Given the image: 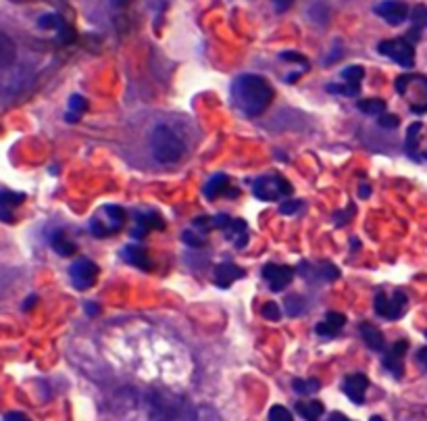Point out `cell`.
Here are the masks:
<instances>
[{
    "instance_id": "obj_12",
    "label": "cell",
    "mask_w": 427,
    "mask_h": 421,
    "mask_svg": "<svg viewBox=\"0 0 427 421\" xmlns=\"http://www.w3.org/2000/svg\"><path fill=\"white\" fill-rule=\"evenodd\" d=\"M369 386V380L365 374H354V376H348L342 384V390L344 394L354 403V405H361L365 401V390Z\"/></svg>"
},
{
    "instance_id": "obj_17",
    "label": "cell",
    "mask_w": 427,
    "mask_h": 421,
    "mask_svg": "<svg viewBox=\"0 0 427 421\" xmlns=\"http://www.w3.org/2000/svg\"><path fill=\"white\" fill-rule=\"evenodd\" d=\"M136 230L132 232L136 238H140V236H144L148 230H163V219L156 215V213H152V211H148V213H138L136 215Z\"/></svg>"
},
{
    "instance_id": "obj_38",
    "label": "cell",
    "mask_w": 427,
    "mask_h": 421,
    "mask_svg": "<svg viewBox=\"0 0 427 421\" xmlns=\"http://www.w3.org/2000/svg\"><path fill=\"white\" fill-rule=\"evenodd\" d=\"M215 228V217H198V219H194V230H198V232H211Z\"/></svg>"
},
{
    "instance_id": "obj_1",
    "label": "cell",
    "mask_w": 427,
    "mask_h": 421,
    "mask_svg": "<svg viewBox=\"0 0 427 421\" xmlns=\"http://www.w3.org/2000/svg\"><path fill=\"white\" fill-rule=\"evenodd\" d=\"M196 409L188 397L169 388H154L148 394V421H196Z\"/></svg>"
},
{
    "instance_id": "obj_50",
    "label": "cell",
    "mask_w": 427,
    "mask_h": 421,
    "mask_svg": "<svg viewBox=\"0 0 427 421\" xmlns=\"http://www.w3.org/2000/svg\"><path fill=\"white\" fill-rule=\"evenodd\" d=\"M369 421H386V420H382V418H377V415H375V418H371Z\"/></svg>"
},
{
    "instance_id": "obj_28",
    "label": "cell",
    "mask_w": 427,
    "mask_h": 421,
    "mask_svg": "<svg viewBox=\"0 0 427 421\" xmlns=\"http://www.w3.org/2000/svg\"><path fill=\"white\" fill-rule=\"evenodd\" d=\"M409 17H411V21H413V27L415 29H424V27H427V6L426 4H417V6H413V10H409Z\"/></svg>"
},
{
    "instance_id": "obj_46",
    "label": "cell",
    "mask_w": 427,
    "mask_h": 421,
    "mask_svg": "<svg viewBox=\"0 0 427 421\" xmlns=\"http://www.w3.org/2000/svg\"><path fill=\"white\" fill-rule=\"evenodd\" d=\"M327 421H350L346 415H342V413H331L329 418H327Z\"/></svg>"
},
{
    "instance_id": "obj_26",
    "label": "cell",
    "mask_w": 427,
    "mask_h": 421,
    "mask_svg": "<svg viewBox=\"0 0 427 421\" xmlns=\"http://www.w3.org/2000/svg\"><path fill=\"white\" fill-rule=\"evenodd\" d=\"M284 309L287 311L290 317H298V315H302L306 311V300L302 296H287Z\"/></svg>"
},
{
    "instance_id": "obj_40",
    "label": "cell",
    "mask_w": 427,
    "mask_h": 421,
    "mask_svg": "<svg viewBox=\"0 0 427 421\" xmlns=\"http://www.w3.org/2000/svg\"><path fill=\"white\" fill-rule=\"evenodd\" d=\"M181 240H183L188 246H194V249H200V246H202V238H198L194 232H183V234H181Z\"/></svg>"
},
{
    "instance_id": "obj_11",
    "label": "cell",
    "mask_w": 427,
    "mask_h": 421,
    "mask_svg": "<svg viewBox=\"0 0 427 421\" xmlns=\"http://www.w3.org/2000/svg\"><path fill=\"white\" fill-rule=\"evenodd\" d=\"M409 350V342L407 340H398L392 344V348L386 353L384 357V367L394 376V378H403L405 374V365H403V357Z\"/></svg>"
},
{
    "instance_id": "obj_23",
    "label": "cell",
    "mask_w": 427,
    "mask_h": 421,
    "mask_svg": "<svg viewBox=\"0 0 427 421\" xmlns=\"http://www.w3.org/2000/svg\"><path fill=\"white\" fill-rule=\"evenodd\" d=\"M50 244H52V249L57 251V255H61V257H71V255L75 253V244H73L71 240H67V236H65L63 230L57 232V234H52Z\"/></svg>"
},
{
    "instance_id": "obj_29",
    "label": "cell",
    "mask_w": 427,
    "mask_h": 421,
    "mask_svg": "<svg viewBox=\"0 0 427 421\" xmlns=\"http://www.w3.org/2000/svg\"><path fill=\"white\" fill-rule=\"evenodd\" d=\"M86 111H88V101H86L84 96H80V94H73V96L69 98V113L82 117Z\"/></svg>"
},
{
    "instance_id": "obj_42",
    "label": "cell",
    "mask_w": 427,
    "mask_h": 421,
    "mask_svg": "<svg viewBox=\"0 0 427 421\" xmlns=\"http://www.w3.org/2000/svg\"><path fill=\"white\" fill-rule=\"evenodd\" d=\"M292 2L294 0H274V6H276L278 13H284V10H287L292 6Z\"/></svg>"
},
{
    "instance_id": "obj_31",
    "label": "cell",
    "mask_w": 427,
    "mask_h": 421,
    "mask_svg": "<svg viewBox=\"0 0 427 421\" xmlns=\"http://www.w3.org/2000/svg\"><path fill=\"white\" fill-rule=\"evenodd\" d=\"M294 390L298 394H310V392H317L319 390V382L317 380H294Z\"/></svg>"
},
{
    "instance_id": "obj_4",
    "label": "cell",
    "mask_w": 427,
    "mask_h": 421,
    "mask_svg": "<svg viewBox=\"0 0 427 421\" xmlns=\"http://www.w3.org/2000/svg\"><path fill=\"white\" fill-rule=\"evenodd\" d=\"M377 52L392 59L394 63L403 67H413L415 65V46L409 38H394V40H384L377 46Z\"/></svg>"
},
{
    "instance_id": "obj_41",
    "label": "cell",
    "mask_w": 427,
    "mask_h": 421,
    "mask_svg": "<svg viewBox=\"0 0 427 421\" xmlns=\"http://www.w3.org/2000/svg\"><path fill=\"white\" fill-rule=\"evenodd\" d=\"M298 209H302V202H298V200H287V202H282V205H280V213H282V215H292V213H296Z\"/></svg>"
},
{
    "instance_id": "obj_6",
    "label": "cell",
    "mask_w": 427,
    "mask_h": 421,
    "mask_svg": "<svg viewBox=\"0 0 427 421\" xmlns=\"http://www.w3.org/2000/svg\"><path fill=\"white\" fill-rule=\"evenodd\" d=\"M375 311H377V315H382L386 319H392V321L400 319L407 313V294L394 292L390 298L384 292L375 294Z\"/></svg>"
},
{
    "instance_id": "obj_30",
    "label": "cell",
    "mask_w": 427,
    "mask_h": 421,
    "mask_svg": "<svg viewBox=\"0 0 427 421\" xmlns=\"http://www.w3.org/2000/svg\"><path fill=\"white\" fill-rule=\"evenodd\" d=\"M327 92H336L340 96H357L361 92V86H350V84H329Z\"/></svg>"
},
{
    "instance_id": "obj_18",
    "label": "cell",
    "mask_w": 427,
    "mask_h": 421,
    "mask_svg": "<svg viewBox=\"0 0 427 421\" xmlns=\"http://www.w3.org/2000/svg\"><path fill=\"white\" fill-rule=\"evenodd\" d=\"M25 200V196L21 192H0V219L4 221H13L10 211L21 205Z\"/></svg>"
},
{
    "instance_id": "obj_5",
    "label": "cell",
    "mask_w": 427,
    "mask_h": 421,
    "mask_svg": "<svg viewBox=\"0 0 427 421\" xmlns=\"http://www.w3.org/2000/svg\"><path fill=\"white\" fill-rule=\"evenodd\" d=\"M253 192L257 198L271 202V200H280L282 196L292 194V186L280 175H265L253 184Z\"/></svg>"
},
{
    "instance_id": "obj_24",
    "label": "cell",
    "mask_w": 427,
    "mask_h": 421,
    "mask_svg": "<svg viewBox=\"0 0 427 421\" xmlns=\"http://www.w3.org/2000/svg\"><path fill=\"white\" fill-rule=\"evenodd\" d=\"M421 124H413L411 128H409V132H407V154L411 156V158H415V161H419L421 158V154L417 152V138H419V134H421Z\"/></svg>"
},
{
    "instance_id": "obj_22",
    "label": "cell",
    "mask_w": 427,
    "mask_h": 421,
    "mask_svg": "<svg viewBox=\"0 0 427 421\" xmlns=\"http://www.w3.org/2000/svg\"><path fill=\"white\" fill-rule=\"evenodd\" d=\"M230 188V177L227 175H213L207 184H204V194L207 198H217L219 194H223Z\"/></svg>"
},
{
    "instance_id": "obj_2",
    "label": "cell",
    "mask_w": 427,
    "mask_h": 421,
    "mask_svg": "<svg viewBox=\"0 0 427 421\" xmlns=\"http://www.w3.org/2000/svg\"><path fill=\"white\" fill-rule=\"evenodd\" d=\"M234 98L246 115L257 117L271 105L274 88L269 86V82L265 77L255 75V73H246L234 82Z\"/></svg>"
},
{
    "instance_id": "obj_32",
    "label": "cell",
    "mask_w": 427,
    "mask_h": 421,
    "mask_svg": "<svg viewBox=\"0 0 427 421\" xmlns=\"http://www.w3.org/2000/svg\"><path fill=\"white\" fill-rule=\"evenodd\" d=\"M38 25H40L42 29H59V27L63 25V21H61L59 15H54V13H46V15H42V17L38 19Z\"/></svg>"
},
{
    "instance_id": "obj_37",
    "label": "cell",
    "mask_w": 427,
    "mask_h": 421,
    "mask_svg": "<svg viewBox=\"0 0 427 421\" xmlns=\"http://www.w3.org/2000/svg\"><path fill=\"white\" fill-rule=\"evenodd\" d=\"M282 59H284L285 63H298V65H302L304 69L308 67V61H306V57H304V54H300V52H292V50H285V52H282Z\"/></svg>"
},
{
    "instance_id": "obj_33",
    "label": "cell",
    "mask_w": 427,
    "mask_h": 421,
    "mask_svg": "<svg viewBox=\"0 0 427 421\" xmlns=\"http://www.w3.org/2000/svg\"><path fill=\"white\" fill-rule=\"evenodd\" d=\"M261 311H263V317L269 319V321H280L282 319V309H280L278 302H265Z\"/></svg>"
},
{
    "instance_id": "obj_19",
    "label": "cell",
    "mask_w": 427,
    "mask_h": 421,
    "mask_svg": "<svg viewBox=\"0 0 427 421\" xmlns=\"http://www.w3.org/2000/svg\"><path fill=\"white\" fill-rule=\"evenodd\" d=\"M17 59V46L15 42L4 34L0 31V69H6L15 63Z\"/></svg>"
},
{
    "instance_id": "obj_27",
    "label": "cell",
    "mask_w": 427,
    "mask_h": 421,
    "mask_svg": "<svg viewBox=\"0 0 427 421\" xmlns=\"http://www.w3.org/2000/svg\"><path fill=\"white\" fill-rule=\"evenodd\" d=\"M342 77H344V82L350 84V86H361V82H363V77H365V69L359 67V65L346 67V69L342 71Z\"/></svg>"
},
{
    "instance_id": "obj_3",
    "label": "cell",
    "mask_w": 427,
    "mask_h": 421,
    "mask_svg": "<svg viewBox=\"0 0 427 421\" xmlns=\"http://www.w3.org/2000/svg\"><path fill=\"white\" fill-rule=\"evenodd\" d=\"M150 150L158 163H175L183 156V140L167 126H156L150 136Z\"/></svg>"
},
{
    "instance_id": "obj_34",
    "label": "cell",
    "mask_w": 427,
    "mask_h": 421,
    "mask_svg": "<svg viewBox=\"0 0 427 421\" xmlns=\"http://www.w3.org/2000/svg\"><path fill=\"white\" fill-rule=\"evenodd\" d=\"M398 124H400V119L396 115H390V113H382L377 117V126L384 130H394V128H398Z\"/></svg>"
},
{
    "instance_id": "obj_21",
    "label": "cell",
    "mask_w": 427,
    "mask_h": 421,
    "mask_svg": "<svg viewBox=\"0 0 427 421\" xmlns=\"http://www.w3.org/2000/svg\"><path fill=\"white\" fill-rule=\"evenodd\" d=\"M123 257L128 259V263H132V265H136L140 269H150L148 255H146V251H144L142 246H138V244H128L123 249Z\"/></svg>"
},
{
    "instance_id": "obj_20",
    "label": "cell",
    "mask_w": 427,
    "mask_h": 421,
    "mask_svg": "<svg viewBox=\"0 0 427 421\" xmlns=\"http://www.w3.org/2000/svg\"><path fill=\"white\" fill-rule=\"evenodd\" d=\"M325 407L319 401H300L296 403V413L306 421H317L323 415Z\"/></svg>"
},
{
    "instance_id": "obj_8",
    "label": "cell",
    "mask_w": 427,
    "mask_h": 421,
    "mask_svg": "<svg viewBox=\"0 0 427 421\" xmlns=\"http://www.w3.org/2000/svg\"><path fill=\"white\" fill-rule=\"evenodd\" d=\"M69 276H71V281L77 290H88L94 286L96 281V276H98V267L94 261L90 259H77L71 269H69Z\"/></svg>"
},
{
    "instance_id": "obj_51",
    "label": "cell",
    "mask_w": 427,
    "mask_h": 421,
    "mask_svg": "<svg viewBox=\"0 0 427 421\" xmlns=\"http://www.w3.org/2000/svg\"><path fill=\"white\" fill-rule=\"evenodd\" d=\"M424 156H426V158H427V152H426V154H424Z\"/></svg>"
},
{
    "instance_id": "obj_48",
    "label": "cell",
    "mask_w": 427,
    "mask_h": 421,
    "mask_svg": "<svg viewBox=\"0 0 427 421\" xmlns=\"http://www.w3.org/2000/svg\"><path fill=\"white\" fill-rule=\"evenodd\" d=\"M86 309H88V315H96V313H98V306H96V304H92V302H88V304H86Z\"/></svg>"
},
{
    "instance_id": "obj_49",
    "label": "cell",
    "mask_w": 427,
    "mask_h": 421,
    "mask_svg": "<svg viewBox=\"0 0 427 421\" xmlns=\"http://www.w3.org/2000/svg\"><path fill=\"white\" fill-rule=\"evenodd\" d=\"M33 302H36V296H31V298H27V300H25V304H23V309H29V306H31Z\"/></svg>"
},
{
    "instance_id": "obj_16",
    "label": "cell",
    "mask_w": 427,
    "mask_h": 421,
    "mask_svg": "<svg viewBox=\"0 0 427 421\" xmlns=\"http://www.w3.org/2000/svg\"><path fill=\"white\" fill-rule=\"evenodd\" d=\"M361 336L365 340V344L371 348V350H384L386 348V340H384V334L380 332V327H375L373 323H361Z\"/></svg>"
},
{
    "instance_id": "obj_44",
    "label": "cell",
    "mask_w": 427,
    "mask_h": 421,
    "mask_svg": "<svg viewBox=\"0 0 427 421\" xmlns=\"http://www.w3.org/2000/svg\"><path fill=\"white\" fill-rule=\"evenodd\" d=\"M113 2V6H117V8H126V6H130L134 0H111Z\"/></svg>"
},
{
    "instance_id": "obj_43",
    "label": "cell",
    "mask_w": 427,
    "mask_h": 421,
    "mask_svg": "<svg viewBox=\"0 0 427 421\" xmlns=\"http://www.w3.org/2000/svg\"><path fill=\"white\" fill-rule=\"evenodd\" d=\"M4 421H31L27 415H23V413H8V415H4Z\"/></svg>"
},
{
    "instance_id": "obj_14",
    "label": "cell",
    "mask_w": 427,
    "mask_h": 421,
    "mask_svg": "<svg viewBox=\"0 0 427 421\" xmlns=\"http://www.w3.org/2000/svg\"><path fill=\"white\" fill-rule=\"evenodd\" d=\"M223 230H225V238H227L238 251H242V249L248 244V226H246L244 219H234V221H230Z\"/></svg>"
},
{
    "instance_id": "obj_45",
    "label": "cell",
    "mask_w": 427,
    "mask_h": 421,
    "mask_svg": "<svg viewBox=\"0 0 427 421\" xmlns=\"http://www.w3.org/2000/svg\"><path fill=\"white\" fill-rule=\"evenodd\" d=\"M417 359H419V363H424L427 367V346L426 348H421L419 353H417Z\"/></svg>"
},
{
    "instance_id": "obj_10",
    "label": "cell",
    "mask_w": 427,
    "mask_h": 421,
    "mask_svg": "<svg viewBox=\"0 0 427 421\" xmlns=\"http://www.w3.org/2000/svg\"><path fill=\"white\" fill-rule=\"evenodd\" d=\"M263 278L269 283V288L274 292H280L284 290L285 286H290L294 280V269L287 267V265H276V263H269L263 267Z\"/></svg>"
},
{
    "instance_id": "obj_35",
    "label": "cell",
    "mask_w": 427,
    "mask_h": 421,
    "mask_svg": "<svg viewBox=\"0 0 427 421\" xmlns=\"http://www.w3.org/2000/svg\"><path fill=\"white\" fill-rule=\"evenodd\" d=\"M319 276H321L323 280H338V278H340V272H338L336 265H331V263H323V265L319 267Z\"/></svg>"
},
{
    "instance_id": "obj_39",
    "label": "cell",
    "mask_w": 427,
    "mask_h": 421,
    "mask_svg": "<svg viewBox=\"0 0 427 421\" xmlns=\"http://www.w3.org/2000/svg\"><path fill=\"white\" fill-rule=\"evenodd\" d=\"M73 40H75V31H73L69 25L63 23V25L59 27V42H63V44H71Z\"/></svg>"
},
{
    "instance_id": "obj_13",
    "label": "cell",
    "mask_w": 427,
    "mask_h": 421,
    "mask_svg": "<svg viewBox=\"0 0 427 421\" xmlns=\"http://www.w3.org/2000/svg\"><path fill=\"white\" fill-rule=\"evenodd\" d=\"M240 278H244V269L230 263V261H223L215 267V283L219 288H230L234 281H238Z\"/></svg>"
},
{
    "instance_id": "obj_47",
    "label": "cell",
    "mask_w": 427,
    "mask_h": 421,
    "mask_svg": "<svg viewBox=\"0 0 427 421\" xmlns=\"http://www.w3.org/2000/svg\"><path fill=\"white\" fill-rule=\"evenodd\" d=\"M369 192H371V188H369V186L365 184V186H361V190H359V196H361V198H367V196H369Z\"/></svg>"
},
{
    "instance_id": "obj_9",
    "label": "cell",
    "mask_w": 427,
    "mask_h": 421,
    "mask_svg": "<svg viewBox=\"0 0 427 421\" xmlns=\"http://www.w3.org/2000/svg\"><path fill=\"white\" fill-rule=\"evenodd\" d=\"M375 13L390 25H400L409 19V6L403 0H384L375 6Z\"/></svg>"
},
{
    "instance_id": "obj_7",
    "label": "cell",
    "mask_w": 427,
    "mask_h": 421,
    "mask_svg": "<svg viewBox=\"0 0 427 421\" xmlns=\"http://www.w3.org/2000/svg\"><path fill=\"white\" fill-rule=\"evenodd\" d=\"M103 213L107 215V223H105L100 217H94V219L90 221V232H92L94 236H98V238H105V236H109V234H115V232L123 226V221H126V213H123L119 207H105Z\"/></svg>"
},
{
    "instance_id": "obj_36",
    "label": "cell",
    "mask_w": 427,
    "mask_h": 421,
    "mask_svg": "<svg viewBox=\"0 0 427 421\" xmlns=\"http://www.w3.org/2000/svg\"><path fill=\"white\" fill-rule=\"evenodd\" d=\"M269 421H294V420H292V413H290L285 407L276 405V407L271 409V413H269Z\"/></svg>"
},
{
    "instance_id": "obj_15",
    "label": "cell",
    "mask_w": 427,
    "mask_h": 421,
    "mask_svg": "<svg viewBox=\"0 0 427 421\" xmlns=\"http://www.w3.org/2000/svg\"><path fill=\"white\" fill-rule=\"evenodd\" d=\"M344 323H346V317H344V315H340V313H327L325 319L317 323L315 332H317L319 336H323V338H334V336L340 334V330L344 327Z\"/></svg>"
},
{
    "instance_id": "obj_25",
    "label": "cell",
    "mask_w": 427,
    "mask_h": 421,
    "mask_svg": "<svg viewBox=\"0 0 427 421\" xmlns=\"http://www.w3.org/2000/svg\"><path fill=\"white\" fill-rule=\"evenodd\" d=\"M357 107H359V111H363L365 115H377V117L386 111V103L380 101V98H363V101L357 103Z\"/></svg>"
}]
</instances>
